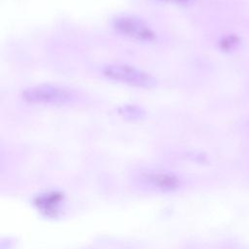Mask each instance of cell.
<instances>
[{
	"label": "cell",
	"mask_w": 249,
	"mask_h": 249,
	"mask_svg": "<svg viewBox=\"0 0 249 249\" xmlns=\"http://www.w3.org/2000/svg\"><path fill=\"white\" fill-rule=\"evenodd\" d=\"M102 75L115 83L129 87L151 89H154L158 81L150 72L125 63H109L103 66Z\"/></svg>",
	"instance_id": "1"
},
{
	"label": "cell",
	"mask_w": 249,
	"mask_h": 249,
	"mask_svg": "<svg viewBox=\"0 0 249 249\" xmlns=\"http://www.w3.org/2000/svg\"><path fill=\"white\" fill-rule=\"evenodd\" d=\"M76 93L68 87L57 84H39L24 89L21 92L23 101L40 105H66L76 99Z\"/></svg>",
	"instance_id": "2"
},
{
	"label": "cell",
	"mask_w": 249,
	"mask_h": 249,
	"mask_svg": "<svg viewBox=\"0 0 249 249\" xmlns=\"http://www.w3.org/2000/svg\"><path fill=\"white\" fill-rule=\"evenodd\" d=\"M111 24L118 34L131 40L152 43L157 39V33L153 27L143 18L134 15H117L112 18Z\"/></svg>",
	"instance_id": "3"
},
{
	"label": "cell",
	"mask_w": 249,
	"mask_h": 249,
	"mask_svg": "<svg viewBox=\"0 0 249 249\" xmlns=\"http://www.w3.org/2000/svg\"><path fill=\"white\" fill-rule=\"evenodd\" d=\"M141 181L150 189L160 193H174L181 189L182 178L167 170H148L142 173Z\"/></svg>",
	"instance_id": "4"
},
{
	"label": "cell",
	"mask_w": 249,
	"mask_h": 249,
	"mask_svg": "<svg viewBox=\"0 0 249 249\" xmlns=\"http://www.w3.org/2000/svg\"><path fill=\"white\" fill-rule=\"evenodd\" d=\"M37 211L46 218H57L65 204V196L62 192L52 190L40 193L33 199Z\"/></svg>",
	"instance_id": "5"
},
{
	"label": "cell",
	"mask_w": 249,
	"mask_h": 249,
	"mask_svg": "<svg viewBox=\"0 0 249 249\" xmlns=\"http://www.w3.org/2000/svg\"><path fill=\"white\" fill-rule=\"evenodd\" d=\"M118 113L122 118L128 121H140L146 115L145 110L136 104H124L118 108Z\"/></svg>",
	"instance_id": "6"
},
{
	"label": "cell",
	"mask_w": 249,
	"mask_h": 249,
	"mask_svg": "<svg viewBox=\"0 0 249 249\" xmlns=\"http://www.w3.org/2000/svg\"><path fill=\"white\" fill-rule=\"evenodd\" d=\"M162 3L166 4H172V5H177V6H186L190 4L193 0H158Z\"/></svg>",
	"instance_id": "7"
}]
</instances>
